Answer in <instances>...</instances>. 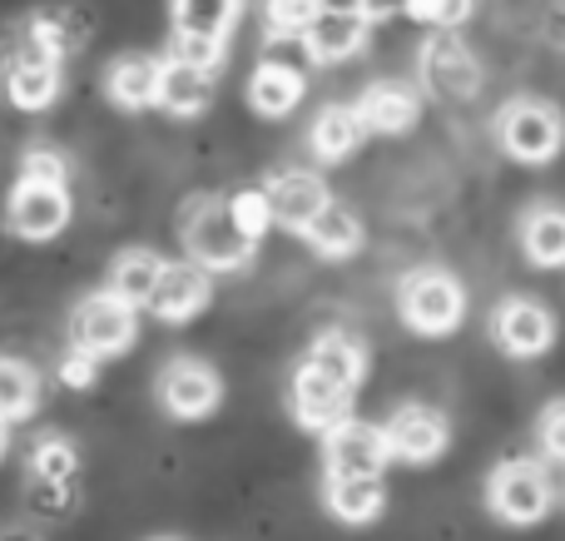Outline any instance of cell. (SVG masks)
<instances>
[{
  "mask_svg": "<svg viewBox=\"0 0 565 541\" xmlns=\"http://www.w3.org/2000/svg\"><path fill=\"white\" fill-rule=\"evenodd\" d=\"M159 274H164V258L149 254V248H129V254H119L115 268H109L105 294H115L119 304H129V308H149Z\"/></svg>",
  "mask_w": 565,
  "mask_h": 541,
  "instance_id": "d4e9b609",
  "label": "cell"
},
{
  "mask_svg": "<svg viewBox=\"0 0 565 541\" xmlns=\"http://www.w3.org/2000/svg\"><path fill=\"white\" fill-rule=\"evenodd\" d=\"M40 403V383L35 373H30L20 358H0V417L6 423H20V417H30Z\"/></svg>",
  "mask_w": 565,
  "mask_h": 541,
  "instance_id": "f1b7e54d",
  "label": "cell"
},
{
  "mask_svg": "<svg viewBox=\"0 0 565 541\" xmlns=\"http://www.w3.org/2000/svg\"><path fill=\"white\" fill-rule=\"evenodd\" d=\"M99 378V363L89 353H70L65 363H60V383L65 388H89Z\"/></svg>",
  "mask_w": 565,
  "mask_h": 541,
  "instance_id": "8d00e7d4",
  "label": "cell"
},
{
  "mask_svg": "<svg viewBox=\"0 0 565 541\" xmlns=\"http://www.w3.org/2000/svg\"><path fill=\"white\" fill-rule=\"evenodd\" d=\"M521 254L536 268H565V209L536 204L521 219Z\"/></svg>",
  "mask_w": 565,
  "mask_h": 541,
  "instance_id": "cb8c5ba5",
  "label": "cell"
},
{
  "mask_svg": "<svg viewBox=\"0 0 565 541\" xmlns=\"http://www.w3.org/2000/svg\"><path fill=\"white\" fill-rule=\"evenodd\" d=\"M397 314L412 333L422 338H447L461 328L467 318V288H461L457 274L447 268H412L397 284Z\"/></svg>",
  "mask_w": 565,
  "mask_h": 541,
  "instance_id": "6da1fadb",
  "label": "cell"
},
{
  "mask_svg": "<svg viewBox=\"0 0 565 541\" xmlns=\"http://www.w3.org/2000/svg\"><path fill=\"white\" fill-rule=\"evenodd\" d=\"M6 95L15 109H50L60 95V55H50L45 45H35L30 35H20V45L6 55Z\"/></svg>",
  "mask_w": 565,
  "mask_h": 541,
  "instance_id": "9c48e42d",
  "label": "cell"
},
{
  "mask_svg": "<svg viewBox=\"0 0 565 541\" xmlns=\"http://www.w3.org/2000/svg\"><path fill=\"white\" fill-rule=\"evenodd\" d=\"M348 407H352V393L338 388L332 378H322L318 368L302 363L298 373H292V417H298L308 433L328 437L338 423H348Z\"/></svg>",
  "mask_w": 565,
  "mask_h": 541,
  "instance_id": "5bb4252c",
  "label": "cell"
},
{
  "mask_svg": "<svg viewBox=\"0 0 565 541\" xmlns=\"http://www.w3.org/2000/svg\"><path fill=\"white\" fill-rule=\"evenodd\" d=\"M322 463H328V477H382L392 463L387 433L348 417V423H338L322 437Z\"/></svg>",
  "mask_w": 565,
  "mask_h": 541,
  "instance_id": "52a82bcc",
  "label": "cell"
},
{
  "mask_svg": "<svg viewBox=\"0 0 565 541\" xmlns=\"http://www.w3.org/2000/svg\"><path fill=\"white\" fill-rule=\"evenodd\" d=\"M6 224L10 234L45 244L70 224V189H45V184H15L6 199Z\"/></svg>",
  "mask_w": 565,
  "mask_h": 541,
  "instance_id": "7c38bea8",
  "label": "cell"
},
{
  "mask_svg": "<svg viewBox=\"0 0 565 541\" xmlns=\"http://www.w3.org/2000/svg\"><path fill=\"white\" fill-rule=\"evenodd\" d=\"M367 20L362 15H328L322 10L318 20L302 35V50H308L312 65H338V60H352L362 45H367Z\"/></svg>",
  "mask_w": 565,
  "mask_h": 541,
  "instance_id": "ac0fdd59",
  "label": "cell"
},
{
  "mask_svg": "<svg viewBox=\"0 0 565 541\" xmlns=\"http://www.w3.org/2000/svg\"><path fill=\"white\" fill-rule=\"evenodd\" d=\"M228 214H234V224L244 229L248 244H258V238L274 229V209H268V189H238L234 199H228Z\"/></svg>",
  "mask_w": 565,
  "mask_h": 541,
  "instance_id": "1f68e13d",
  "label": "cell"
},
{
  "mask_svg": "<svg viewBox=\"0 0 565 541\" xmlns=\"http://www.w3.org/2000/svg\"><path fill=\"white\" fill-rule=\"evenodd\" d=\"M308 368H318L322 378H332L338 388H348V393H358L362 388V373H367V353H362V343L352 333H322L312 338L308 358H302Z\"/></svg>",
  "mask_w": 565,
  "mask_h": 541,
  "instance_id": "44dd1931",
  "label": "cell"
},
{
  "mask_svg": "<svg viewBox=\"0 0 565 541\" xmlns=\"http://www.w3.org/2000/svg\"><path fill=\"white\" fill-rule=\"evenodd\" d=\"M209 99H214V75H204V70L184 65V60H164L159 65V109H169V115H199V109H209Z\"/></svg>",
  "mask_w": 565,
  "mask_h": 541,
  "instance_id": "603a6c76",
  "label": "cell"
},
{
  "mask_svg": "<svg viewBox=\"0 0 565 541\" xmlns=\"http://www.w3.org/2000/svg\"><path fill=\"white\" fill-rule=\"evenodd\" d=\"M0 541H40L30 527H0Z\"/></svg>",
  "mask_w": 565,
  "mask_h": 541,
  "instance_id": "ab89813d",
  "label": "cell"
},
{
  "mask_svg": "<svg viewBox=\"0 0 565 541\" xmlns=\"http://www.w3.org/2000/svg\"><path fill=\"white\" fill-rule=\"evenodd\" d=\"M179 234H184L189 264H199L204 274H234V268H244L258 248V244H248L244 229L234 224L228 199H194V204L184 209Z\"/></svg>",
  "mask_w": 565,
  "mask_h": 541,
  "instance_id": "7a4b0ae2",
  "label": "cell"
},
{
  "mask_svg": "<svg viewBox=\"0 0 565 541\" xmlns=\"http://www.w3.org/2000/svg\"><path fill=\"white\" fill-rule=\"evenodd\" d=\"M6 427H10V423H6V417H0V457H6Z\"/></svg>",
  "mask_w": 565,
  "mask_h": 541,
  "instance_id": "60d3db41",
  "label": "cell"
},
{
  "mask_svg": "<svg viewBox=\"0 0 565 541\" xmlns=\"http://www.w3.org/2000/svg\"><path fill=\"white\" fill-rule=\"evenodd\" d=\"M358 115H362V125H367V135H407L422 115V99H417V89L402 85V79H377L372 89H362Z\"/></svg>",
  "mask_w": 565,
  "mask_h": 541,
  "instance_id": "e0dca14e",
  "label": "cell"
},
{
  "mask_svg": "<svg viewBox=\"0 0 565 541\" xmlns=\"http://www.w3.org/2000/svg\"><path fill=\"white\" fill-rule=\"evenodd\" d=\"M159 65H164V60L139 55V50L119 55L115 65H109V75H105L109 99H115L119 109H145V105H154V99H159Z\"/></svg>",
  "mask_w": 565,
  "mask_h": 541,
  "instance_id": "7402d4cb",
  "label": "cell"
},
{
  "mask_svg": "<svg viewBox=\"0 0 565 541\" xmlns=\"http://www.w3.org/2000/svg\"><path fill=\"white\" fill-rule=\"evenodd\" d=\"M318 15H322V0H264V20L274 40H302Z\"/></svg>",
  "mask_w": 565,
  "mask_h": 541,
  "instance_id": "4dcf8cb0",
  "label": "cell"
},
{
  "mask_svg": "<svg viewBox=\"0 0 565 541\" xmlns=\"http://www.w3.org/2000/svg\"><path fill=\"white\" fill-rule=\"evenodd\" d=\"M20 184H45V189H65L70 184V165L60 149H30L25 159H20Z\"/></svg>",
  "mask_w": 565,
  "mask_h": 541,
  "instance_id": "d6a6232c",
  "label": "cell"
},
{
  "mask_svg": "<svg viewBox=\"0 0 565 541\" xmlns=\"http://www.w3.org/2000/svg\"><path fill=\"white\" fill-rule=\"evenodd\" d=\"M328 15H362V0H322Z\"/></svg>",
  "mask_w": 565,
  "mask_h": 541,
  "instance_id": "f35d334b",
  "label": "cell"
},
{
  "mask_svg": "<svg viewBox=\"0 0 565 541\" xmlns=\"http://www.w3.org/2000/svg\"><path fill=\"white\" fill-rule=\"evenodd\" d=\"M302 238H308V248L318 258H352L362 248V224H358V214H352L348 204L332 199V204L322 209L308 229H302Z\"/></svg>",
  "mask_w": 565,
  "mask_h": 541,
  "instance_id": "484cf974",
  "label": "cell"
},
{
  "mask_svg": "<svg viewBox=\"0 0 565 541\" xmlns=\"http://www.w3.org/2000/svg\"><path fill=\"white\" fill-rule=\"evenodd\" d=\"M209 298H214V284H209V274L199 264H164V274H159L154 284V298H149V314L164 318V323H189L194 314H204Z\"/></svg>",
  "mask_w": 565,
  "mask_h": 541,
  "instance_id": "9a60e30c",
  "label": "cell"
},
{
  "mask_svg": "<svg viewBox=\"0 0 565 541\" xmlns=\"http://www.w3.org/2000/svg\"><path fill=\"white\" fill-rule=\"evenodd\" d=\"M497 145L516 165H551L565 149V115L551 99L516 95L497 109Z\"/></svg>",
  "mask_w": 565,
  "mask_h": 541,
  "instance_id": "3957f363",
  "label": "cell"
},
{
  "mask_svg": "<svg viewBox=\"0 0 565 541\" xmlns=\"http://www.w3.org/2000/svg\"><path fill=\"white\" fill-rule=\"evenodd\" d=\"M367 139V125H362L358 105H328L318 109V119H312L308 129V145L312 155L322 159V165H338V159H348L352 149Z\"/></svg>",
  "mask_w": 565,
  "mask_h": 541,
  "instance_id": "ffe728a7",
  "label": "cell"
},
{
  "mask_svg": "<svg viewBox=\"0 0 565 541\" xmlns=\"http://www.w3.org/2000/svg\"><path fill=\"white\" fill-rule=\"evenodd\" d=\"M417 75L422 89H431L437 99H471L481 89V60L471 55V45L457 30H431L422 40Z\"/></svg>",
  "mask_w": 565,
  "mask_h": 541,
  "instance_id": "5b68a950",
  "label": "cell"
},
{
  "mask_svg": "<svg viewBox=\"0 0 565 541\" xmlns=\"http://www.w3.org/2000/svg\"><path fill=\"white\" fill-rule=\"evenodd\" d=\"M159 403H164V413L179 417V423H199V417H209L224 403V383H218V373L209 363H199V358H174V363L159 373Z\"/></svg>",
  "mask_w": 565,
  "mask_h": 541,
  "instance_id": "ba28073f",
  "label": "cell"
},
{
  "mask_svg": "<svg viewBox=\"0 0 565 541\" xmlns=\"http://www.w3.org/2000/svg\"><path fill=\"white\" fill-rule=\"evenodd\" d=\"M174 55L169 60H184V65L204 70V75H214L218 65H224V40H209V35H174Z\"/></svg>",
  "mask_w": 565,
  "mask_h": 541,
  "instance_id": "e575fe53",
  "label": "cell"
},
{
  "mask_svg": "<svg viewBox=\"0 0 565 541\" xmlns=\"http://www.w3.org/2000/svg\"><path fill=\"white\" fill-rule=\"evenodd\" d=\"M75 353L99 358H119L129 343H135V308L119 304L115 294H95L75 308Z\"/></svg>",
  "mask_w": 565,
  "mask_h": 541,
  "instance_id": "8992f818",
  "label": "cell"
},
{
  "mask_svg": "<svg viewBox=\"0 0 565 541\" xmlns=\"http://www.w3.org/2000/svg\"><path fill=\"white\" fill-rule=\"evenodd\" d=\"M491 338L511 358H541L556 343V318L536 298H501L497 314H491Z\"/></svg>",
  "mask_w": 565,
  "mask_h": 541,
  "instance_id": "30bf717a",
  "label": "cell"
},
{
  "mask_svg": "<svg viewBox=\"0 0 565 541\" xmlns=\"http://www.w3.org/2000/svg\"><path fill=\"white\" fill-rule=\"evenodd\" d=\"M89 15L85 10H65V6H50V10H35V20L25 25V35L35 40V45H45L50 55H75V50H85L89 40Z\"/></svg>",
  "mask_w": 565,
  "mask_h": 541,
  "instance_id": "4316f807",
  "label": "cell"
},
{
  "mask_svg": "<svg viewBox=\"0 0 565 541\" xmlns=\"http://www.w3.org/2000/svg\"><path fill=\"white\" fill-rule=\"evenodd\" d=\"M322 502L338 522L348 527H367L382 517L387 507V492H382V477H328L322 482Z\"/></svg>",
  "mask_w": 565,
  "mask_h": 541,
  "instance_id": "d6986e66",
  "label": "cell"
},
{
  "mask_svg": "<svg viewBox=\"0 0 565 541\" xmlns=\"http://www.w3.org/2000/svg\"><path fill=\"white\" fill-rule=\"evenodd\" d=\"M487 507L511 527H531L556 507V482L536 457H511L491 473L487 482Z\"/></svg>",
  "mask_w": 565,
  "mask_h": 541,
  "instance_id": "277c9868",
  "label": "cell"
},
{
  "mask_svg": "<svg viewBox=\"0 0 565 541\" xmlns=\"http://www.w3.org/2000/svg\"><path fill=\"white\" fill-rule=\"evenodd\" d=\"M412 0H362V20L377 25V20H392V15H407Z\"/></svg>",
  "mask_w": 565,
  "mask_h": 541,
  "instance_id": "74e56055",
  "label": "cell"
},
{
  "mask_svg": "<svg viewBox=\"0 0 565 541\" xmlns=\"http://www.w3.org/2000/svg\"><path fill=\"white\" fill-rule=\"evenodd\" d=\"M302 65H308V60L282 55V45L274 40V45H268V60L254 70V79H248V105H254L258 115H268V119L292 115L298 99H302V89H308Z\"/></svg>",
  "mask_w": 565,
  "mask_h": 541,
  "instance_id": "4fadbf2b",
  "label": "cell"
},
{
  "mask_svg": "<svg viewBox=\"0 0 565 541\" xmlns=\"http://www.w3.org/2000/svg\"><path fill=\"white\" fill-rule=\"evenodd\" d=\"M471 6H477V0H412L407 15L431 30H457L461 20L471 15Z\"/></svg>",
  "mask_w": 565,
  "mask_h": 541,
  "instance_id": "836d02e7",
  "label": "cell"
},
{
  "mask_svg": "<svg viewBox=\"0 0 565 541\" xmlns=\"http://www.w3.org/2000/svg\"><path fill=\"white\" fill-rule=\"evenodd\" d=\"M328 204H332L328 184H322L318 174H302V169L278 174L274 184H268V209H274V224L292 229V234H302V229H308Z\"/></svg>",
  "mask_w": 565,
  "mask_h": 541,
  "instance_id": "2e32d148",
  "label": "cell"
},
{
  "mask_svg": "<svg viewBox=\"0 0 565 541\" xmlns=\"http://www.w3.org/2000/svg\"><path fill=\"white\" fill-rule=\"evenodd\" d=\"M75 473H79V453L65 443V437L35 443V453H30V477H35L40 487H70Z\"/></svg>",
  "mask_w": 565,
  "mask_h": 541,
  "instance_id": "f546056e",
  "label": "cell"
},
{
  "mask_svg": "<svg viewBox=\"0 0 565 541\" xmlns=\"http://www.w3.org/2000/svg\"><path fill=\"white\" fill-rule=\"evenodd\" d=\"M382 433H387L392 463H412V467L437 463V457L447 453V443H451L447 417H441L437 407H427V403L397 407V413H392V423L382 427Z\"/></svg>",
  "mask_w": 565,
  "mask_h": 541,
  "instance_id": "8fae6325",
  "label": "cell"
},
{
  "mask_svg": "<svg viewBox=\"0 0 565 541\" xmlns=\"http://www.w3.org/2000/svg\"><path fill=\"white\" fill-rule=\"evenodd\" d=\"M238 15H244V0H174V35L228 40Z\"/></svg>",
  "mask_w": 565,
  "mask_h": 541,
  "instance_id": "83f0119b",
  "label": "cell"
},
{
  "mask_svg": "<svg viewBox=\"0 0 565 541\" xmlns=\"http://www.w3.org/2000/svg\"><path fill=\"white\" fill-rule=\"evenodd\" d=\"M536 437H541V447H546V457L565 463V403H551L546 413H541Z\"/></svg>",
  "mask_w": 565,
  "mask_h": 541,
  "instance_id": "d590c367",
  "label": "cell"
}]
</instances>
